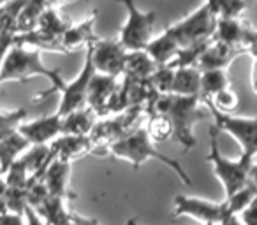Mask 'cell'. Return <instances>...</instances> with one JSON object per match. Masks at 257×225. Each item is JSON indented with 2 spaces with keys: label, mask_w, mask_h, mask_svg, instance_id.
I'll list each match as a JSON object with an SVG mask.
<instances>
[{
  "label": "cell",
  "mask_w": 257,
  "mask_h": 225,
  "mask_svg": "<svg viewBox=\"0 0 257 225\" xmlns=\"http://www.w3.org/2000/svg\"><path fill=\"white\" fill-rule=\"evenodd\" d=\"M15 36H16V34L0 32V67H2V62H4L8 51L11 50L13 44H15Z\"/></svg>",
  "instance_id": "8d00e7d4"
},
{
  "label": "cell",
  "mask_w": 257,
  "mask_h": 225,
  "mask_svg": "<svg viewBox=\"0 0 257 225\" xmlns=\"http://www.w3.org/2000/svg\"><path fill=\"white\" fill-rule=\"evenodd\" d=\"M4 176L9 186H27V181H29L30 174H29V171H27L25 164L18 158V160L6 171Z\"/></svg>",
  "instance_id": "e575fe53"
},
{
  "label": "cell",
  "mask_w": 257,
  "mask_h": 225,
  "mask_svg": "<svg viewBox=\"0 0 257 225\" xmlns=\"http://www.w3.org/2000/svg\"><path fill=\"white\" fill-rule=\"evenodd\" d=\"M210 111L213 118V129L218 132H227L231 137H234L236 143L241 146L243 153L257 155V116L245 118V116H232L231 113H222L213 104H203Z\"/></svg>",
  "instance_id": "ba28073f"
},
{
  "label": "cell",
  "mask_w": 257,
  "mask_h": 225,
  "mask_svg": "<svg viewBox=\"0 0 257 225\" xmlns=\"http://www.w3.org/2000/svg\"><path fill=\"white\" fill-rule=\"evenodd\" d=\"M173 78H175V69L169 65H159L157 71L152 74L150 83L161 95H166V93H171Z\"/></svg>",
  "instance_id": "d6a6232c"
},
{
  "label": "cell",
  "mask_w": 257,
  "mask_h": 225,
  "mask_svg": "<svg viewBox=\"0 0 257 225\" xmlns=\"http://www.w3.org/2000/svg\"><path fill=\"white\" fill-rule=\"evenodd\" d=\"M72 225H99L97 221H93V220H86V218H81V216H78L76 214V218H74V223Z\"/></svg>",
  "instance_id": "ee69618b"
},
{
  "label": "cell",
  "mask_w": 257,
  "mask_h": 225,
  "mask_svg": "<svg viewBox=\"0 0 257 225\" xmlns=\"http://www.w3.org/2000/svg\"><path fill=\"white\" fill-rule=\"evenodd\" d=\"M218 130H215L213 127L210 129V151L206 155V160L211 164L215 176L220 179L222 186H224L225 197L232 195L238 190H241L243 186L248 185V172L250 167L253 164L252 155L241 153V157L232 160V158H225L220 153L218 148Z\"/></svg>",
  "instance_id": "5b68a950"
},
{
  "label": "cell",
  "mask_w": 257,
  "mask_h": 225,
  "mask_svg": "<svg viewBox=\"0 0 257 225\" xmlns=\"http://www.w3.org/2000/svg\"><path fill=\"white\" fill-rule=\"evenodd\" d=\"M125 225H140V223H138V221L134 220V218H128V220L125 221Z\"/></svg>",
  "instance_id": "bcb514c9"
},
{
  "label": "cell",
  "mask_w": 257,
  "mask_h": 225,
  "mask_svg": "<svg viewBox=\"0 0 257 225\" xmlns=\"http://www.w3.org/2000/svg\"><path fill=\"white\" fill-rule=\"evenodd\" d=\"M220 225H243V221L239 220L238 214H229L227 218H224V220H222Z\"/></svg>",
  "instance_id": "b9f144b4"
},
{
  "label": "cell",
  "mask_w": 257,
  "mask_h": 225,
  "mask_svg": "<svg viewBox=\"0 0 257 225\" xmlns=\"http://www.w3.org/2000/svg\"><path fill=\"white\" fill-rule=\"evenodd\" d=\"M252 88L253 93L257 95V58H253V64H252Z\"/></svg>",
  "instance_id": "7bdbcfd3"
},
{
  "label": "cell",
  "mask_w": 257,
  "mask_h": 225,
  "mask_svg": "<svg viewBox=\"0 0 257 225\" xmlns=\"http://www.w3.org/2000/svg\"><path fill=\"white\" fill-rule=\"evenodd\" d=\"M106 155H113L116 158H121V160H127L133 164L134 171L141 167V164L148 160H159L161 164H164L166 167H169L178 179L183 183V185L190 186L192 185V178L189 176V172L182 167L178 160L168 157V155L161 153V151L155 148L152 137L148 136L147 129L143 127H138L133 132H128L127 136H123L121 139L111 143L109 146L106 148Z\"/></svg>",
  "instance_id": "7a4b0ae2"
},
{
  "label": "cell",
  "mask_w": 257,
  "mask_h": 225,
  "mask_svg": "<svg viewBox=\"0 0 257 225\" xmlns=\"http://www.w3.org/2000/svg\"><path fill=\"white\" fill-rule=\"evenodd\" d=\"M231 86L229 74L225 69H208L201 71V86H199V100L201 104L211 100L220 90Z\"/></svg>",
  "instance_id": "603a6c76"
},
{
  "label": "cell",
  "mask_w": 257,
  "mask_h": 225,
  "mask_svg": "<svg viewBox=\"0 0 257 225\" xmlns=\"http://www.w3.org/2000/svg\"><path fill=\"white\" fill-rule=\"evenodd\" d=\"M208 102L213 104V106L217 107L218 111H222V113H234V111L239 107V97L236 95V92L231 88V86H227V88L220 90V92H218L211 100H208Z\"/></svg>",
  "instance_id": "836d02e7"
},
{
  "label": "cell",
  "mask_w": 257,
  "mask_h": 225,
  "mask_svg": "<svg viewBox=\"0 0 257 225\" xmlns=\"http://www.w3.org/2000/svg\"><path fill=\"white\" fill-rule=\"evenodd\" d=\"M51 6L50 0H27L18 18V34L37 29L43 13Z\"/></svg>",
  "instance_id": "d4e9b609"
},
{
  "label": "cell",
  "mask_w": 257,
  "mask_h": 225,
  "mask_svg": "<svg viewBox=\"0 0 257 225\" xmlns=\"http://www.w3.org/2000/svg\"><path fill=\"white\" fill-rule=\"evenodd\" d=\"M48 155H50V144H30V148L20 157L25 164L29 174H44L48 167Z\"/></svg>",
  "instance_id": "484cf974"
},
{
  "label": "cell",
  "mask_w": 257,
  "mask_h": 225,
  "mask_svg": "<svg viewBox=\"0 0 257 225\" xmlns=\"http://www.w3.org/2000/svg\"><path fill=\"white\" fill-rule=\"evenodd\" d=\"M93 143L90 136H71V134H60L57 139L50 143V155H48V164L55 158L62 160H72L81 155L92 153Z\"/></svg>",
  "instance_id": "5bb4252c"
},
{
  "label": "cell",
  "mask_w": 257,
  "mask_h": 225,
  "mask_svg": "<svg viewBox=\"0 0 257 225\" xmlns=\"http://www.w3.org/2000/svg\"><path fill=\"white\" fill-rule=\"evenodd\" d=\"M118 85L116 78L95 72L88 83V92H86V106L95 113L99 118L107 116V104H109L113 93L116 92Z\"/></svg>",
  "instance_id": "7c38bea8"
},
{
  "label": "cell",
  "mask_w": 257,
  "mask_h": 225,
  "mask_svg": "<svg viewBox=\"0 0 257 225\" xmlns=\"http://www.w3.org/2000/svg\"><path fill=\"white\" fill-rule=\"evenodd\" d=\"M27 206H29L27 186H9L8 185V192H6V207H8V211L23 214Z\"/></svg>",
  "instance_id": "1f68e13d"
},
{
  "label": "cell",
  "mask_w": 257,
  "mask_h": 225,
  "mask_svg": "<svg viewBox=\"0 0 257 225\" xmlns=\"http://www.w3.org/2000/svg\"><path fill=\"white\" fill-rule=\"evenodd\" d=\"M69 174H71V160L55 158L48 164L43 179L50 195L55 197H69Z\"/></svg>",
  "instance_id": "2e32d148"
},
{
  "label": "cell",
  "mask_w": 257,
  "mask_h": 225,
  "mask_svg": "<svg viewBox=\"0 0 257 225\" xmlns=\"http://www.w3.org/2000/svg\"><path fill=\"white\" fill-rule=\"evenodd\" d=\"M51 2V6H64V4H67V2H71V0H50Z\"/></svg>",
  "instance_id": "f6af8a7d"
},
{
  "label": "cell",
  "mask_w": 257,
  "mask_h": 225,
  "mask_svg": "<svg viewBox=\"0 0 257 225\" xmlns=\"http://www.w3.org/2000/svg\"><path fill=\"white\" fill-rule=\"evenodd\" d=\"M43 218L44 225H72L74 223L76 214L65 209L64 197L48 195L41 206L34 207Z\"/></svg>",
  "instance_id": "ac0fdd59"
},
{
  "label": "cell",
  "mask_w": 257,
  "mask_h": 225,
  "mask_svg": "<svg viewBox=\"0 0 257 225\" xmlns=\"http://www.w3.org/2000/svg\"><path fill=\"white\" fill-rule=\"evenodd\" d=\"M245 2H246V4H250V2H255V0H245Z\"/></svg>",
  "instance_id": "c3c4849f"
},
{
  "label": "cell",
  "mask_w": 257,
  "mask_h": 225,
  "mask_svg": "<svg viewBox=\"0 0 257 225\" xmlns=\"http://www.w3.org/2000/svg\"><path fill=\"white\" fill-rule=\"evenodd\" d=\"M199 86H201V71L197 67L175 69L171 93H175V95L199 97Z\"/></svg>",
  "instance_id": "cb8c5ba5"
},
{
  "label": "cell",
  "mask_w": 257,
  "mask_h": 225,
  "mask_svg": "<svg viewBox=\"0 0 257 225\" xmlns=\"http://www.w3.org/2000/svg\"><path fill=\"white\" fill-rule=\"evenodd\" d=\"M25 118H27V109H23V107L0 113V139H4L9 134L16 132L18 127L25 122Z\"/></svg>",
  "instance_id": "4dcf8cb0"
},
{
  "label": "cell",
  "mask_w": 257,
  "mask_h": 225,
  "mask_svg": "<svg viewBox=\"0 0 257 225\" xmlns=\"http://www.w3.org/2000/svg\"><path fill=\"white\" fill-rule=\"evenodd\" d=\"M97 122V115L88 106L76 109L62 116V134L71 136H88Z\"/></svg>",
  "instance_id": "d6986e66"
},
{
  "label": "cell",
  "mask_w": 257,
  "mask_h": 225,
  "mask_svg": "<svg viewBox=\"0 0 257 225\" xmlns=\"http://www.w3.org/2000/svg\"><path fill=\"white\" fill-rule=\"evenodd\" d=\"M145 51L154 58L157 65H168L180 51V46H178V43L173 39L171 34L164 29V32H162L161 36L152 37V41L147 44Z\"/></svg>",
  "instance_id": "7402d4cb"
},
{
  "label": "cell",
  "mask_w": 257,
  "mask_h": 225,
  "mask_svg": "<svg viewBox=\"0 0 257 225\" xmlns=\"http://www.w3.org/2000/svg\"><path fill=\"white\" fill-rule=\"evenodd\" d=\"M215 27H217V16L210 11L206 4H203L189 16L169 25L166 30L171 34L180 48H187L213 39Z\"/></svg>",
  "instance_id": "52a82bcc"
},
{
  "label": "cell",
  "mask_w": 257,
  "mask_h": 225,
  "mask_svg": "<svg viewBox=\"0 0 257 225\" xmlns=\"http://www.w3.org/2000/svg\"><path fill=\"white\" fill-rule=\"evenodd\" d=\"M18 130L29 139L30 144H50L62 134V116L55 113L32 122H23Z\"/></svg>",
  "instance_id": "4fadbf2b"
},
{
  "label": "cell",
  "mask_w": 257,
  "mask_h": 225,
  "mask_svg": "<svg viewBox=\"0 0 257 225\" xmlns=\"http://www.w3.org/2000/svg\"><path fill=\"white\" fill-rule=\"evenodd\" d=\"M69 25H71V23H69L67 20L62 18L57 6H50V8L43 13V16H41L37 29L43 30V32L51 34V36L62 37L65 30L69 29Z\"/></svg>",
  "instance_id": "f1b7e54d"
},
{
  "label": "cell",
  "mask_w": 257,
  "mask_h": 225,
  "mask_svg": "<svg viewBox=\"0 0 257 225\" xmlns=\"http://www.w3.org/2000/svg\"><path fill=\"white\" fill-rule=\"evenodd\" d=\"M255 190L252 185L243 186L232 195L225 197L222 202H211V200L197 199V197L189 195H176L175 207H173V214L175 216H192L196 220L203 221L210 225H220L224 218L229 214H239L243 207L253 199Z\"/></svg>",
  "instance_id": "3957f363"
},
{
  "label": "cell",
  "mask_w": 257,
  "mask_h": 225,
  "mask_svg": "<svg viewBox=\"0 0 257 225\" xmlns=\"http://www.w3.org/2000/svg\"><path fill=\"white\" fill-rule=\"evenodd\" d=\"M23 214H25V218H27V221H25L27 225H44L43 218L39 216V213H37L32 206H27V209Z\"/></svg>",
  "instance_id": "ab89813d"
},
{
  "label": "cell",
  "mask_w": 257,
  "mask_h": 225,
  "mask_svg": "<svg viewBox=\"0 0 257 225\" xmlns=\"http://www.w3.org/2000/svg\"><path fill=\"white\" fill-rule=\"evenodd\" d=\"M30 148V143L20 130L0 139V171L4 172Z\"/></svg>",
  "instance_id": "ffe728a7"
},
{
  "label": "cell",
  "mask_w": 257,
  "mask_h": 225,
  "mask_svg": "<svg viewBox=\"0 0 257 225\" xmlns=\"http://www.w3.org/2000/svg\"><path fill=\"white\" fill-rule=\"evenodd\" d=\"M248 185L253 186V190L257 192V164L253 162L252 167H250V172H248Z\"/></svg>",
  "instance_id": "60d3db41"
},
{
  "label": "cell",
  "mask_w": 257,
  "mask_h": 225,
  "mask_svg": "<svg viewBox=\"0 0 257 225\" xmlns=\"http://www.w3.org/2000/svg\"><path fill=\"white\" fill-rule=\"evenodd\" d=\"M248 29L250 23L245 22L241 16H238V18H217L213 39L222 41V43L245 46V37Z\"/></svg>",
  "instance_id": "e0dca14e"
},
{
  "label": "cell",
  "mask_w": 257,
  "mask_h": 225,
  "mask_svg": "<svg viewBox=\"0 0 257 225\" xmlns=\"http://www.w3.org/2000/svg\"><path fill=\"white\" fill-rule=\"evenodd\" d=\"M95 22H97V11H92L83 22L76 23V25H69V29L62 36V43H64V48L67 53L90 46V44H93L99 39V36L93 30Z\"/></svg>",
  "instance_id": "9a60e30c"
},
{
  "label": "cell",
  "mask_w": 257,
  "mask_h": 225,
  "mask_svg": "<svg viewBox=\"0 0 257 225\" xmlns=\"http://www.w3.org/2000/svg\"><path fill=\"white\" fill-rule=\"evenodd\" d=\"M204 4L217 18H238L246 8L245 0H204Z\"/></svg>",
  "instance_id": "f546056e"
},
{
  "label": "cell",
  "mask_w": 257,
  "mask_h": 225,
  "mask_svg": "<svg viewBox=\"0 0 257 225\" xmlns=\"http://www.w3.org/2000/svg\"><path fill=\"white\" fill-rule=\"evenodd\" d=\"M6 2H8V0H0V6H2V4H6Z\"/></svg>",
  "instance_id": "7dc6e473"
},
{
  "label": "cell",
  "mask_w": 257,
  "mask_h": 225,
  "mask_svg": "<svg viewBox=\"0 0 257 225\" xmlns=\"http://www.w3.org/2000/svg\"><path fill=\"white\" fill-rule=\"evenodd\" d=\"M0 225H27V223L23 220V214L6 211V213H0Z\"/></svg>",
  "instance_id": "74e56055"
},
{
  "label": "cell",
  "mask_w": 257,
  "mask_h": 225,
  "mask_svg": "<svg viewBox=\"0 0 257 225\" xmlns=\"http://www.w3.org/2000/svg\"><path fill=\"white\" fill-rule=\"evenodd\" d=\"M245 48L248 51V55H252L253 58H257V30L250 27L245 37Z\"/></svg>",
  "instance_id": "f35d334b"
},
{
  "label": "cell",
  "mask_w": 257,
  "mask_h": 225,
  "mask_svg": "<svg viewBox=\"0 0 257 225\" xmlns=\"http://www.w3.org/2000/svg\"><path fill=\"white\" fill-rule=\"evenodd\" d=\"M88 48L92 53V64L95 67V72L113 76V78L123 74L128 51L120 43V39H100L99 37Z\"/></svg>",
  "instance_id": "30bf717a"
},
{
  "label": "cell",
  "mask_w": 257,
  "mask_h": 225,
  "mask_svg": "<svg viewBox=\"0 0 257 225\" xmlns=\"http://www.w3.org/2000/svg\"><path fill=\"white\" fill-rule=\"evenodd\" d=\"M241 55H248L245 46L211 39V43L206 46L204 53L201 55L197 69L199 71H208V69H225L227 71L232 62L241 57Z\"/></svg>",
  "instance_id": "8fae6325"
},
{
  "label": "cell",
  "mask_w": 257,
  "mask_h": 225,
  "mask_svg": "<svg viewBox=\"0 0 257 225\" xmlns=\"http://www.w3.org/2000/svg\"><path fill=\"white\" fill-rule=\"evenodd\" d=\"M203 106L199 97L196 95H175L166 93L161 95L155 102V111L164 113L173 125V137L185 151H190L196 146L194 125L199 120L206 118V113L199 109Z\"/></svg>",
  "instance_id": "277c9868"
},
{
  "label": "cell",
  "mask_w": 257,
  "mask_h": 225,
  "mask_svg": "<svg viewBox=\"0 0 257 225\" xmlns=\"http://www.w3.org/2000/svg\"><path fill=\"white\" fill-rule=\"evenodd\" d=\"M147 132L148 136L152 137V141H157V143H162V141H168L169 137H173V125L171 120L164 115V113H152V115L147 116Z\"/></svg>",
  "instance_id": "83f0119b"
},
{
  "label": "cell",
  "mask_w": 257,
  "mask_h": 225,
  "mask_svg": "<svg viewBox=\"0 0 257 225\" xmlns=\"http://www.w3.org/2000/svg\"><path fill=\"white\" fill-rule=\"evenodd\" d=\"M157 67L159 65L155 64V60L145 50L128 51L121 76H127V78L133 79H150L152 74L157 71Z\"/></svg>",
  "instance_id": "44dd1931"
},
{
  "label": "cell",
  "mask_w": 257,
  "mask_h": 225,
  "mask_svg": "<svg viewBox=\"0 0 257 225\" xmlns=\"http://www.w3.org/2000/svg\"><path fill=\"white\" fill-rule=\"evenodd\" d=\"M93 74H95V67L92 64V53H90V48L86 46V57L79 74L69 83L62 81L57 88V92H60V106L57 111L58 115L64 116L86 106V92H88V83Z\"/></svg>",
  "instance_id": "9c48e42d"
},
{
  "label": "cell",
  "mask_w": 257,
  "mask_h": 225,
  "mask_svg": "<svg viewBox=\"0 0 257 225\" xmlns=\"http://www.w3.org/2000/svg\"><path fill=\"white\" fill-rule=\"evenodd\" d=\"M238 216H239V220L243 221V225H257V193L253 195V199L243 207V211Z\"/></svg>",
  "instance_id": "d590c367"
},
{
  "label": "cell",
  "mask_w": 257,
  "mask_h": 225,
  "mask_svg": "<svg viewBox=\"0 0 257 225\" xmlns=\"http://www.w3.org/2000/svg\"><path fill=\"white\" fill-rule=\"evenodd\" d=\"M27 0H8L0 6V32L18 34V18Z\"/></svg>",
  "instance_id": "4316f807"
},
{
  "label": "cell",
  "mask_w": 257,
  "mask_h": 225,
  "mask_svg": "<svg viewBox=\"0 0 257 225\" xmlns=\"http://www.w3.org/2000/svg\"><path fill=\"white\" fill-rule=\"evenodd\" d=\"M204 225H210V223H204Z\"/></svg>",
  "instance_id": "681fc988"
},
{
  "label": "cell",
  "mask_w": 257,
  "mask_h": 225,
  "mask_svg": "<svg viewBox=\"0 0 257 225\" xmlns=\"http://www.w3.org/2000/svg\"><path fill=\"white\" fill-rule=\"evenodd\" d=\"M36 76H43L48 81H51V88L39 93L34 100L36 104L41 102L44 97L57 92L58 85L64 81L60 69H50L44 65L39 50H30L29 46L13 44V48L8 51L4 62H2V67H0V85L9 81L25 83Z\"/></svg>",
  "instance_id": "6da1fadb"
},
{
  "label": "cell",
  "mask_w": 257,
  "mask_h": 225,
  "mask_svg": "<svg viewBox=\"0 0 257 225\" xmlns=\"http://www.w3.org/2000/svg\"><path fill=\"white\" fill-rule=\"evenodd\" d=\"M116 2L123 6L125 13H127V18L120 29V36H118L120 43L127 51L145 50L154 37L157 11H141L136 0H116Z\"/></svg>",
  "instance_id": "8992f818"
}]
</instances>
